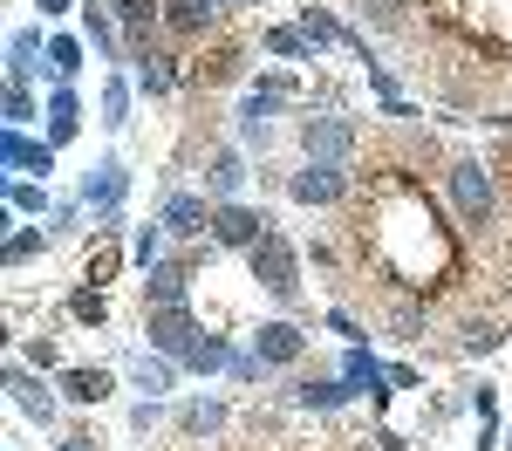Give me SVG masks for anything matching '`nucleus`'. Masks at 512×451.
Wrapping results in <instances>:
<instances>
[{
  "label": "nucleus",
  "instance_id": "6",
  "mask_svg": "<svg viewBox=\"0 0 512 451\" xmlns=\"http://www.w3.org/2000/svg\"><path fill=\"white\" fill-rule=\"evenodd\" d=\"M144 335H151V349H164V356H185V349L198 342V322L185 315V308H151Z\"/></svg>",
  "mask_w": 512,
  "mask_h": 451
},
{
  "label": "nucleus",
  "instance_id": "38",
  "mask_svg": "<svg viewBox=\"0 0 512 451\" xmlns=\"http://www.w3.org/2000/svg\"><path fill=\"white\" fill-rule=\"evenodd\" d=\"M499 451H512V431H506V445H499Z\"/></svg>",
  "mask_w": 512,
  "mask_h": 451
},
{
  "label": "nucleus",
  "instance_id": "26",
  "mask_svg": "<svg viewBox=\"0 0 512 451\" xmlns=\"http://www.w3.org/2000/svg\"><path fill=\"white\" fill-rule=\"evenodd\" d=\"M219 424H226V410H219V404H192V410H185V438H205V431H219Z\"/></svg>",
  "mask_w": 512,
  "mask_h": 451
},
{
  "label": "nucleus",
  "instance_id": "17",
  "mask_svg": "<svg viewBox=\"0 0 512 451\" xmlns=\"http://www.w3.org/2000/svg\"><path fill=\"white\" fill-rule=\"evenodd\" d=\"M205 178H212V192H219V199L233 205V192H239V178H246V164H239L233 151H219V158H212V171H205Z\"/></svg>",
  "mask_w": 512,
  "mask_h": 451
},
{
  "label": "nucleus",
  "instance_id": "19",
  "mask_svg": "<svg viewBox=\"0 0 512 451\" xmlns=\"http://www.w3.org/2000/svg\"><path fill=\"white\" fill-rule=\"evenodd\" d=\"M458 349H465V356H492V349H499V322L472 315V322H465V342H458Z\"/></svg>",
  "mask_w": 512,
  "mask_h": 451
},
{
  "label": "nucleus",
  "instance_id": "5",
  "mask_svg": "<svg viewBox=\"0 0 512 451\" xmlns=\"http://www.w3.org/2000/svg\"><path fill=\"white\" fill-rule=\"evenodd\" d=\"M301 144H308V158H315V164H342L355 151V130L342 117H308V123H301Z\"/></svg>",
  "mask_w": 512,
  "mask_h": 451
},
{
  "label": "nucleus",
  "instance_id": "35",
  "mask_svg": "<svg viewBox=\"0 0 512 451\" xmlns=\"http://www.w3.org/2000/svg\"><path fill=\"white\" fill-rule=\"evenodd\" d=\"M14 212H41V185H14Z\"/></svg>",
  "mask_w": 512,
  "mask_h": 451
},
{
  "label": "nucleus",
  "instance_id": "20",
  "mask_svg": "<svg viewBox=\"0 0 512 451\" xmlns=\"http://www.w3.org/2000/svg\"><path fill=\"white\" fill-rule=\"evenodd\" d=\"M164 21H171L178 35H198V28L212 21V7H205V0H171V14H164Z\"/></svg>",
  "mask_w": 512,
  "mask_h": 451
},
{
  "label": "nucleus",
  "instance_id": "3",
  "mask_svg": "<svg viewBox=\"0 0 512 451\" xmlns=\"http://www.w3.org/2000/svg\"><path fill=\"white\" fill-rule=\"evenodd\" d=\"M451 199H458V219H465V226H492V171H485V164L478 158H458L451 164Z\"/></svg>",
  "mask_w": 512,
  "mask_h": 451
},
{
  "label": "nucleus",
  "instance_id": "25",
  "mask_svg": "<svg viewBox=\"0 0 512 451\" xmlns=\"http://www.w3.org/2000/svg\"><path fill=\"white\" fill-rule=\"evenodd\" d=\"M82 21H89V41H96L103 55L117 48V28H110V14H103V0H89V7H82Z\"/></svg>",
  "mask_w": 512,
  "mask_h": 451
},
{
  "label": "nucleus",
  "instance_id": "13",
  "mask_svg": "<svg viewBox=\"0 0 512 451\" xmlns=\"http://www.w3.org/2000/svg\"><path fill=\"white\" fill-rule=\"evenodd\" d=\"M82 199L110 212V205L123 199V164H117V158H110V164H96V171H89V185H82Z\"/></svg>",
  "mask_w": 512,
  "mask_h": 451
},
{
  "label": "nucleus",
  "instance_id": "18",
  "mask_svg": "<svg viewBox=\"0 0 512 451\" xmlns=\"http://www.w3.org/2000/svg\"><path fill=\"white\" fill-rule=\"evenodd\" d=\"M76 96H69V89H55V103H48V130H55V144H69V137H76Z\"/></svg>",
  "mask_w": 512,
  "mask_h": 451
},
{
  "label": "nucleus",
  "instance_id": "15",
  "mask_svg": "<svg viewBox=\"0 0 512 451\" xmlns=\"http://www.w3.org/2000/svg\"><path fill=\"white\" fill-rule=\"evenodd\" d=\"M7 383H14V404L28 410V417H41V424H48V417H55V397H48V390H41L35 376H28V369H14V376H7Z\"/></svg>",
  "mask_w": 512,
  "mask_h": 451
},
{
  "label": "nucleus",
  "instance_id": "2",
  "mask_svg": "<svg viewBox=\"0 0 512 451\" xmlns=\"http://www.w3.org/2000/svg\"><path fill=\"white\" fill-rule=\"evenodd\" d=\"M246 267H253V281L267 287L274 301H294V294H301V267H294V246L280 240V233H267L260 246H246Z\"/></svg>",
  "mask_w": 512,
  "mask_h": 451
},
{
  "label": "nucleus",
  "instance_id": "23",
  "mask_svg": "<svg viewBox=\"0 0 512 451\" xmlns=\"http://www.w3.org/2000/svg\"><path fill=\"white\" fill-rule=\"evenodd\" d=\"M117 260H123V253H117V240H110V233H103V240L89 246V281L103 287V281H110V274H117Z\"/></svg>",
  "mask_w": 512,
  "mask_h": 451
},
{
  "label": "nucleus",
  "instance_id": "29",
  "mask_svg": "<svg viewBox=\"0 0 512 451\" xmlns=\"http://www.w3.org/2000/svg\"><path fill=\"white\" fill-rule=\"evenodd\" d=\"M267 48H274V55H287V62H308V35H294V28H274V35H267Z\"/></svg>",
  "mask_w": 512,
  "mask_h": 451
},
{
  "label": "nucleus",
  "instance_id": "22",
  "mask_svg": "<svg viewBox=\"0 0 512 451\" xmlns=\"http://www.w3.org/2000/svg\"><path fill=\"white\" fill-rule=\"evenodd\" d=\"M185 363H192V369H226L233 356H226V342H219V335H198L192 349H185Z\"/></svg>",
  "mask_w": 512,
  "mask_h": 451
},
{
  "label": "nucleus",
  "instance_id": "1",
  "mask_svg": "<svg viewBox=\"0 0 512 451\" xmlns=\"http://www.w3.org/2000/svg\"><path fill=\"white\" fill-rule=\"evenodd\" d=\"M355 240L369 246L403 287H417V294H424V287H444L458 274V240H451L444 212L431 205V192H417L410 178H396L390 192L362 212Z\"/></svg>",
  "mask_w": 512,
  "mask_h": 451
},
{
  "label": "nucleus",
  "instance_id": "21",
  "mask_svg": "<svg viewBox=\"0 0 512 451\" xmlns=\"http://www.w3.org/2000/svg\"><path fill=\"white\" fill-rule=\"evenodd\" d=\"M35 48H41V35H14V48H7V76L28 89V69H35Z\"/></svg>",
  "mask_w": 512,
  "mask_h": 451
},
{
  "label": "nucleus",
  "instance_id": "28",
  "mask_svg": "<svg viewBox=\"0 0 512 451\" xmlns=\"http://www.w3.org/2000/svg\"><path fill=\"white\" fill-rule=\"evenodd\" d=\"M103 315H110V301H103V287H82V294H76V322L103 328Z\"/></svg>",
  "mask_w": 512,
  "mask_h": 451
},
{
  "label": "nucleus",
  "instance_id": "34",
  "mask_svg": "<svg viewBox=\"0 0 512 451\" xmlns=\"http://www.w3.org/2000/svg\"><path fill=\"white\" fill-rule=\"evenodd\" d=\"M369 21H376V28H396V21H403V0H369Z\"/></svg>",
  "mask_w": 512,
  "mask_h": 451
},
{
  "label": "nucleus",
  "instance_id": "31",
  "mask_svg": "<svg viewBox=\"0 0 512 451\" xmlns=\"http://www.w3.org/2000/svg\"><path fill=\"white\" fill-rule=\"evenodd\" d=\"M28 117H35V96H28V89L14 82V89H7V123L21 130V123H28Z\"/></svg>",
  "mask_w": 512,
  "mask_h": 451
},
{
  "label": "nucleus",
  "instance_id": "33",
  "mask_svg": "<svg viewBox=\"0 0 512 451\" xmlns=\"http://www.w3.org/2000/svg\"><path fill=\"white\" fill-rule=\"evenodd\" d=\"M137 383H144V390L158 397V390H171V369H164V363H151V356H144V363H137Z\"/></svg>",
  "mask_w": 512,
  "mask_h": 451
},
{
  "label": "nucleus",
  "instance_id": "4",
  "mask_svg": "<svg viewBox=\"0 0 512 451\" xmlns=\"http://www.w3.org/2000/svg\"><path fill=\"white\" fill-rule=\"evenodd\" d=\"M267 233H274V219L253 212V205H219V212H212V240L219 246H260Z\"/></svg>",
  "mask_w": 512,
  "mask_h": 451
},
{
  "label": "nucleus",
  "instance_id": "24",
  "mask_svg": "<svg viewBox=\"0 0 512 451\" xmlns=\"http://www.w3.org/2000/svg\"><path fill=\"white\" fill-rule=\"evenodd\" d=\"M137 62H144V69H137L144 96H164V89H171V62H164V55H137Z\"/></svg>",
  "mask_w": 512,
  "mask_h": 451
},
{
  "label": "nucleus",
  "instance_id": "32",
  "mask_svg": "<svg viewBox=\"0 0 512 451\" xmlns=\"http://www.w3.org/2000/svg\"><path fill=\"white\" fill-rule=\"evenodd\" d=\"M41 253V233H14V240H7V267H21V260H35Z\"/></svg>",
  "mask_w": 512,
  "mask_h": 451
},
{
  "label": "nucleus",
  "instance_id": "39",
  "mask_svg": "<svg viewBox=\"0 0 512 451\" xmlns=\"http://www.w3.org/2000/svg\"><path fill=\"white\" fill-rule=\"evenodd\" d=\"M205 7H212V0H205Z\"/></svg>",
  "mask_w": 512,
  "mask_h": 451
},
{
  "label": "nucleus",
  "instance_id": "12",
  "mask_svg": "<svg viewBox=\"0 0 512 451\" xmlns=\"http://www.w3.org/2000/svg\"><path fill=\"white\" fill-rule=\"evenodd\" d=\"M0 158L14 164V171H41V178L55 171V151H48V144H28L21 130H7V144H0Z\"/></svg>",
  "mask_w": 512,
  "mask_h": 451
},
{
  "label": "nucleus",
  "instance_id": "9",
  "mask_svg": "<svg viewBox=\"0 0 512 451\" xmlns=\"http://www.w3.org/2000/svg\"><path fill=\"white\" fill-rule=\"evenodd\" d=\"M301 349H308V342H301L294 322H267L253 335V356H260V363H301Z\"/></svg>",
  "mask_w": 512,
  "mask_h": 451
},
{
  "label": "nucleus",
  "instance_id": "10",
  "mask_svg": "<svg viewBox=\"0 0 512 451\" xmlns=\"http://www.w3.org/2000/svg\"><path fill=\"white\" fill-rule=\"evenodd\" d=\"M342 185H349L342 164H308V171L294 178V199L301 205H328V199H342Z\"/></svg>",
  "mask_w": 512,
  "mask_h": 451
},
{
  "label": "nucleus",
  "instance_id": "11",
  "mask_svg": "<svg viewBox=\"0 0 512 451\" xmlns=\"http://www.w3.org/2000/svg\"><path fill=\"white\" fill-rule=\"evenodd\" d=\"M349 397H355L349 376H342V383H335V376H301V383H294V404H308V410H342Z\"/></svg>",
  "mask_w": 512,
  "mask_h": 451
},
{
  "label": "nucleus",
  "instance_id": "8",
  "mask_svg": "<svg viewBox=\"0 0 512 451\" xmlns=\"http://www.w3.org/2000/svg\"><path fill=\"white\" fill-rule=\"evenodd\" d=\"M185 281H192V274H185L178 260H158V267H144V301H151V308H185Z\"/></svg>",
  "mask_w": 512,
  "mask_h": 451
},
{
  "label": "nucleus",
  "instance_id": "30",
  "mask_svg": "<svg viewBox=\"0 0 512 451\" xmlns=\"http://www.w3.org/2000/svg\"><path fill=\"white\" fill-rule=\"evenodd\" d=\"M48 62H55V76H76V69H82V48H76L69 35H62L55 48H48Z\"/></svg>",
  "mask_w": 512,
  "mask_h": 451
},
{
  "label": "nucleus",
  "instance_id": "36",
  "mask_svg": "<svg viewBox=\"0 0 512 451\" xmlns=\"http://www.w3.org/2000/svg\"><path fill=\"white\" fill-rule=\"evenodd\" d=\"M103 110H110V123H123V110H130V96H123L117 82H110V96H103Z\"/></svg>",
  "mask_w": 512,
  "mask_h": 451
},
{
  "label": "nucleus",
  "instance_id": "14",
  "mask_svg": "<svg viewBox=\"0 0 512 451\" xmlns=\"http://www.w3.org/2000/svg\"><path fill=\"white\" fill-rule=\"evenodd\" d=\"M123 28H130V41H137V55H151V21H158V0H117Z\"/></svg>",
  "mask_w": 512,
  "mask_h": 451
},
{
  "label": "nucleus",
  "instance_id": "37",
  "mask_svg": "<svg viewBox=\"0 0 512 451\" xmlns=\"http://www.w3.org/2000/svg\"><path fill=\"white\" fill-rule=\"evenodd\" d=\"M62 451H89V438H62Z\"/></svg>",
  "mask_w": 512,
  "mask_h": 451
},
{
  "label": "nucleus",
  "instance_id": "7",
  "mask_svg": "<svg viewBox=\"0 0 512 451\" xmlns=\"http://www.w3.org/2000/svg\"><path fill=\"white\" fill-rule=\"evenodd\" d=\"M158 226L171 233V240H198V233L212 226V212H205V199H198V192H178V199L164 205V219H158Z\"/></svg>",
  "mask_w": 512,
  "mask_h": 451
},
{
  "label": "nucleus",
  "instance_id": "27",
  "mask_svg": "<svg viewBox=\"0 0 512 451\" xmlns=\"http://www.w3.org/2000/svg\"><path fill=\"white\" fill-rule=\"evenodd\" d=\"M301 35H308V41H349L328 14H321V7H301Z\"/></svg>",
  "mask_w": 512,
  "mask_h": 451
},
{
  "label": "nucleus",
  "instance_id": "16",
  "mask_svg": "<svg viewBox=\"0 0 512 451\" xmlns=\"http://www.w3.org/2000/svg\"><path fill=\"white\" fill-rule=\"evenodd\" d=\"M62 390H69L76 404H103V397H110V376H103V369H69Z\"/></svg>",
  "mask_w": 512,
  "mask_h": 451
}]
</instances>
